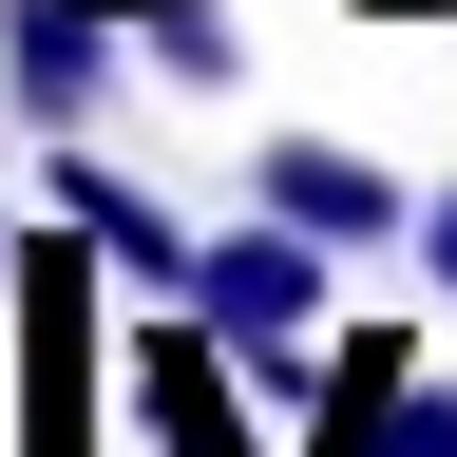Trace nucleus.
Segmentation results:
<instances>
[{
    "label": "nucleus",
    "mask_w": 457,
    "mask_h": 457,
    "mask_svg": "<svg viewBox=\"0 0 457 457\" xmlns=\"http://www.w3.org/2000/svg\"><path fill=\"white\" fill-rule=\"evenodd\" d=\"M324 267H343L324 228H286V210L248 191V228H210V248H191V286H171V305L248 343V381H267V400H324Z\"/></svg>",
    "instance_id": "nucleus-1"
},
{
    "label": "nucleus",
    "mask_w": 457,
    "mask_h": 457,
    "mask_svg": "<svg viewBox=\"0 0 457 457\" xmlns=\"http://www.w3.org/2000/svg\"><path fill=\"white\" fill-rule=\"evenodd\" d=\"M96 286H114V248L57 210L20 248V457H96Z\"/></svg>",
    "instance_id": "nucleus-2"
},
{
    "label": "nucleus",
    "mask_w": 457,
    "mask_h": 457,
    "mask_svg": "<svg viewBox=\"0 0 457 457\" xmlns=\"http://www.w3.org/2000/svg\"><path fill=\"white\" fill-rule=\"evenodd\" d=\"M114 20H134V0H20V20H0V77H20L38 134H77V114L114 96Z\"/></svg>",
    "instance_id": "nucleus-3"
},
{
    "label": "nucleus",
    "mask_w": 457,
    "mask_h": 457,
    "mask_svg": "<svg viewBox=\"0 0 457 457\" xmlns=\"http://www.w3.org/2000/svg\"><path fill=\"white\" fill-rule=\"evenodd\" d=\"M267 210H286V228H324V248L420 228V210H400V171H381V153H343V134H267Z\"/></svg>",
    "instance_id": "nucleus-4"
},
{
    "label": "nucleus",
    "mask_w": 457,
    "mask_h": 457,
    "mask_svg": "<svg viewBox=\"0 0 457 457\" xmlns=\"http://www.w3.org/2000/svg\"><path fill=\"white\" fill-rule=\"evenodd\" d=\"M57 210H77L96 248H114V286H191V248H210V228H171L134 171H114V153H77V134H57Z\"/></svg>",
    "instance_id": "nucleus-5"
},
{
    "label": "nucleus",
    "mask_w": 457,
    "mask_h": 457,
    "mask_svg": "<svg viewBox=\"0 0 457 457\" xmlns=\"http://www.w3.org/2000/svg\"><path fill=\"white\" fill-rule=\"evenodd\" d=\"M153 77H171V96H228V77H248V38H228V0H171V20H153Z\"/></svg>",
    "instance_id": "nucleus-6"
},
{
    "label": "nucleus",
    "mask_w": 457,
    "mask_h": 457,
    "mask_svg": "<svg viewBox=\"0 0 457 457\" xmlns=\"http://www.w3.org/2000/svg\"><path fill=\"white\" fill-rule=\"evenodd\" d=\"M420 267H438V286H457V191H438V210H420Z\"/></svg>",
    "instance_id": "nucleus-7"
},
{
    "label": "nucleus",
    "mask_w": 457,
    "mask_h": 457,
    "mask_svg": "<svg viewBox=\"0 0 457 457\" xmlns=\"http://www.w3.org/2000/svg\"><path fill=\"white\" fill-rule=\"evenodd\" d=\"M343 20H438V0H343Z\"/></svg>",
    "instance_id": "nucleus-8"
},
{
    "label": "nucleus",
    "mask_w": 457,
    "mask_h": 457,
    "mask_svg": "<svg viewBox=\"0 0 457 457\" xmlns=\"http://www.w3.org/2000/svg\"><path fill=\"white\" fill-rule=\"evenodd\" d=\"M0 286H20V228H0Z\"/></svg>",
    "instance_id": "nucleus-9"
}]
</instances>
